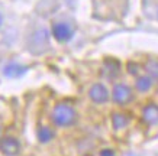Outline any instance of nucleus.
I'll return each instance as SVG.
<instances>
[{"label":"nucleus","instance_id":"obj_16","mask_svg":"<svg viewBox=\"0 0 158 156\" xmlns=\"http://www.w3.org/2000/svg\"><path fill=\"white\" fill-rule=\"evenodd\" d=\"M3 23H5V16H3V13L0 12V28L3 26Z\"/></svg>","mask_w":158,"mask_h":156},{"label":"nucleus","instance_id":"obj_6","mask_svg":"<svg viewBox=\"0 0 158 156\" xmlns=\"http://www.w3.org/2000/svg\"><path fill=\"white\" fill-rule=\"evenodd\" d=\"M89 97L93 103L96 104H103L109 100V91L106 88V85L97 82V84L91 85V88L89 90Z\"/></svg>","mask_w":158,"mask_h":156},{"label":"nucleus","instance_id":"obj_15","mask_svg":"<svg viewBox=\"0 0 158 156\" xmlns=\"http://www.w3.org/2000/svg\"><path fill=\"white\" fill-rule=\"evenodd\" d=\"M100 156H115V152L112 149H103L100 152Z\"/></svg>","mask_w":158,"mask_h":156},{"label":"nucleus","instance_id":"obj_4","mask_svg":"<svg viewBox=\"0 0 158 156\" xmlns=\"http://www.w3.org/2000/svg\"><path fill=\"white\" fill-rule=\"evenodd\" d=\"M52 36L57 39V42H68L74 36V28L65 22H55L52 25Z\"/></svg>","mask_w":158,"mask_h":156},{"label":"nucleus","instance_id":"obj_8","mask_svg":"<svg viewBox=\"0 0 158 156\" xmlns=\"http://www.w3.org/2000/svg\"><path fill=\"white\" fill-rule=\"evenodd\" d=\"M142 118L149 126L158 124V106L157 104H147L142 110Z\"/></svg>","mask_w":158,"mask_h":156},{"label":"nucleus","instance_id":"obj_13","mask_svg":"<svg viewBox=\"0 0 158 156\" xmlns=\"http://www.w3.org/2000/svg\"><path fill=\"white\" fill-rule=\"evenodd\" d=\"M145 71L148 72V77H151L152 80H158V61L149 59L145 64Z\"/></svg>","mask_w":158,"mask_h":156},{"label":"nucleus","instance_id":"obj_2","mask_svg":"<svg viewBox=\"0 0 158 156\" xmlns=\"http://www.w3.org/2000/svg\"><path fill=\"white\" fill-rule=\"evenodd\" d=\"M49 46V32L47 29H36L28 39V49L35 55L44 54Z\"/></svg>","mask_w":158,"mask_h":156},{"label":"nucleus","instance_id":"obj_17","mask_svg":"<svg viewBox=\"0 0 158 156\" xmlns=\"http://www.w3.org/2000/svg\"><path fill=\"white\" fill-rule=\"evenodd\" d=\"M155 14H157V19H158V9H157V12H155Z\"/></svg>","mask_w":158,"mask_h":156},{"label":"nucleus","instance_id":"obj_18","mask_svg":"<svg viewBox=\"0 0 158 156\" xmlns=\"http://www.w3.org/2000/svg\"><path fill=\"white\" fill-rule=\"evenodd\" d=\"M0 134H2V127H0Z\"/></svg>","mask_w":158,"mask_h":156},{"label":"nucleus","instance_id":"obj_9","mask_svg":"<svg viewBox=\"0 0 158 156\" xmlns=\"http://www.w3.org/2000/svg\"><path fill=\"white\" fill-rule=\"evenodd\" d=\"M120 71V64L116 59H106L105 61V66H103V72H105V75L107 78H115L118 77Z\"/></svg>","mask_w":158,"mask_h":156},{"label":"nucleus","instance_id":"obj_1","mask_svg":"<svg viewBox=\"0 0 158 156\" xmlns=\"http://www.w3.org/2000/svg\"><path fill=\"white\" fill-rule=\"evenodd\" d=\"M51 120L58 127H70L77 123V111L71 104L58 103L52 109Z\"/></svg>","mask_w":158,"mask_h":156},{"label":"nucleus","instance_id":"obj_14","mask_svg":"<svg viewBox=\"0 0 158 156\" xmlns=\"http://www.w3.org/2000/svg\"><path fill=\"white\" fill-rule=\"evenodd\" d=\"M128 71H129V74H132V75H138L139 65L135 64V62H129V64H128Z\"/></svg>","mask_w":158,"mask_h":156},{"label":"nucleus","instance_id":"obj_12","mask_svg":"<svg viewBox=\"0 0 158 156\" xmlns=\"http://www.w3.org/2000/svg\"><path fill=\"white\" fill-rule=\"evenodd\" d=\"M36 137H38V140L41 143H48V142H51V140H52L54 132L49 127L44 126V127H39L38 133H36Z\"/></svg>","mask_w":158,"mask_h":156},{"label":"nucleus","instance_id":"obj_5","mask_svg":"<svg viewBox=\"0 0 158 156\" xmlns=\"http://www.w3.org/2000/svg\"><path fill=\"white\" fill-rule=\"evenodd\" d=\"M0 152L6 156H16L20 152L19 140L12 136H6L0 139Z\"/></svg>","mask_w":158,"mask_h":156},{"label":"nucleus","instance_id":"obj_10","mask_svg":"<svg viewBox=\"0 0 158 156\" xmlns=\"http://www.w3.org/2000/svg\"><path fill=\"white\" fill-rule=\"evenodd\" d=\"M152 84H154V80L151 77L141 75L135 81V88H136L139 93H147V91H149L152 88Z\"/></svg>","mask_w":158,"mask_h":156},{"label":"nucleus","instance_id":"obj_11","mask_svg":"<svg viewBox=\"0 0 158 156\" xmlns=\"http://www.w3.org/2000/svg\"><path fill=\"white\" fill-rule=\"evenodd\" d=\"M129 124V117L123 113H113L112 114V126L115 130H122Z\"/></svg>","mask_w":158,"mask_h":156},{"label":"nucleus","instance_id":"obj_3","mask_svg":"<svg viewBox=\"0 0 158 156\" xmlns=\"http://www.w3.org/2000/svg\"><path fill=\"white\" fill-rule=\"evenodd\" d=\"M112 100L115 101L116 104L119 106H123V104H128L134 100V93H132V88L126 84H115L113 90H112Z\"/></svg>","mask_w":158,"mask_h":156},{"label":"nucleus","instance_id":"obj_7","mask_svg":"<svg viewBox=\"0 0 158 156\" xmlns=\"http://www.w3.org/2000/svg\"><path fill=\"white\" fill-rule=\"evenodd\" d=\"M28 66L26 65H22L19 62H9V64H6L5 68H3V75L6 78H19L25 74V72H28Z\"/></svg>","mask_w":158,"mask_h":156}]
</instances>
